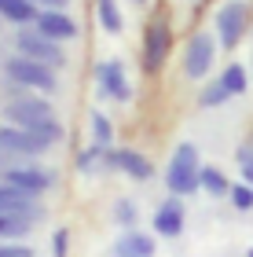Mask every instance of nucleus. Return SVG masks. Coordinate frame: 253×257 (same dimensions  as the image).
<instances>
[{"mask_svg":"<svg viewBox=\"0 0 253 257\" xmlns=\"http://www.w3.org/2000/svg\"><path fill=\"white\" fill-rule=\"evenodd\" d=\"M169 44H172V33L165 22H154L151 30H147V52H143V63L147 70H158L165 63V52H169Z\"/></svg>","mask_w":253,"mask_h":257,"instance_id":"9b49d317","label":"nucleus"},{"mask_svg":"<svg viewBox=\"0 0 253 257\" xmlns=\"http://www.w3.org/2000/svg\"><path fill=\"white\" fill-rule=\"evenodd\" d=\"M41 4H52V11H59V8L66 4V0H41Z\"/></svg>","mask_w":253,"mask_h":257,"instance_id":"c85d7f7f","label":"nucleus"},{"mask_svg":"<svg viewBox=\"0 0 253 257\" xmlns=\"http://www.w3.org/2000/svg\"><path fill=\"white\" fill-rule=\"evenodd\" d=\"M37 33H44L48 41H70V37H77V26L63 11H41L37 15Z\"/></svg>","mask_w":253,"mask_h":257,"instance_id":"9d476101","label":"nucleus"},{"mask_svg":"<svg viewBox=\"0 0 253 257\" xmlns=\"http://www.w3.org/2000/svg\"><path fill=\"white\" fill-rule=\"evenodd\" d=\"M92 133H96V144L99 147H107L114 140V128H110V121L103 118V114H92Z\"/></svg>","mask_w":253,"mask_h":257,"instance_id":"5701e85b","label":"nucleus"},{"mask_svg":"<svg viewBox=\"0 0 253 257\" xmlns=\"http://www.w3.org/2000/svg\"><path fill=\"white\" fill-rule=\"evenodd\" d=\"M216 33H220V41L227 48L238 44V37L246 33V4L242 0H227V4L216 11Z\"/></svg>","mask_w":253,"mask_h":257,"instance_id":"20e7f679","label":"nucleus"},{"mask_svg":"<svg viewBox=\"0 0 253 257\" xmlns=\"http://www.w3.org/2000/svg\"><path fill=\"white\" fill-rule=\"evenodd\" d=\"M0 15L11 22H37L41 11L33 8V0H0Z\"/></svg>","mask_w":253,"mask_h":257,"instance_id":"dca6fc26","label":"nucleus"},{"mask_svg":"<svg viewBox=\"0 0 253 257\" xmlns=\"http://www.w3.org/2000/svg\"><path fill=\"white\" fill-rule=\"evenodd\" d=\"M44 147H48V144L37 140L33 133H26V128H8V125H0V151H8V155H41Z\"/></svg>","mask_w":253,"mask_h":257,"instance_id":"0eeeda50","label":"nucleus"},{"mask_svg":"<svg viewBox=\"0 0 253 257\" xmlns=\"http://www.w3.org/2000/svg\"><path fill=\"white\" fill-rule=\"evenodd\" d=\"M26 133H33L37 140H44V144H55V140L63 136V128H59V125H55V121L48 118V121H37V125H30Z\"/></svg>","mask_w":253,"mask_h":257,"instance_id":"412c9836","label":"nucleus"},{"mask_svg":"<svg viewBox=\"0 0 253 257\" xmlns=\"http://www.w3.org/2000/svg\"><path fill=\"white\" fill-rule=\"evenodd\" d=\"M99 155H103V147H99V144H96V147H88L85 155L77 158V169H92V166H96V162H99Z\"/></svg>","mask_w":253,"mask_h":257,"instance_id":"393cba45","label":"nucleus"},{"mask_svg":"<svg viewBox=\"0 0 253 257\" xmlns=\"http://www.w3.org/2000/svg\"><path fill=\"white\" fill-rule=\"evenodd\" d=\"M242 180L253 188V158H249V162H242Z\"/></svg>","mask_w":253,"mask_h":257,"instance_id":"cd10ccee","label":"nucleus"},{"mask_svg":"<svg viewBox=\"0 0 253 257\" xmlns=\"http://www.w3.org/2000/svg\"><path fill=\"white\" fill-rule=\"evenodd\" d=\"M30 224H33V217H22V213H0V239L26 235Z\"/></svg>","mask_w":253,"mask_h":257,"instance_id":"f3484780","label":"nucleus"},{"mask_svg":"<svg viewBox=\"0 0 253 257\" xmlns=\"http://www.w3.org/2000/svg\"><path fill=\"white\" fill-rule=\"evenodd\" d=\"M107 162H110L114 169H125V173H129V177H136V180H151V177H154L151 162H147L143 155H136V151H110Z\"/></svg>","mask_w":253,"mask_h":257,"instance_id":"f8f14e48","label":"nucleus"},{"mask_svg":"<svg viewBox=\"0 0 253 257\" xmlns=\"http://www.w3.org/2000/svg\"><path fill=\"white\" fill-rule=\"evenodd\" d=\"M151 253H154V239L143 231H125L114 242V257H151Z\"/></svg>","mask_w":253,"mask_h":257,"instance_id":"4468645a","label":"nucleus"},{"mask_svg":"<svg viewBox=\"0 0 253 257\" xmlns=\"http://www.w3.org/2000/svg\"><path fill=\"white\" fill-rule=\"evenodd\" d=\"M198 184H202L209 195H231V184H227V177H224L220 169H213V166H205V169L198 173Z\"/></svg>","mask_w":253,"mask_h":257,"instance_id":"a211bd4d","label":"nucleus"},{"mask_svg":"<svg viewBox=\"0 0 253 257\" xmlns=\"http://www.w3.org/2000/svg\"><path fill=\"white\" fill-rule=\"evenodd\" d=\"M8 77L11 81H19L22 88H55V74L48 66H41V63H33L26 59V55H15V59H8Z\"/></svg>","mask_w":253,"mask_h":257,"instance_id":"7ed1b4c3","label":"nucleus"},{"mask_svg":"<svg viewBox=\"0 0 253 257\" xmlns=\"http://www.w3.org/2000/svg\"><path fill=\"white\" fill-rule=\"evenodd\" d=\"M224 99H227V88L220 85V81H213V85H209V88H205L202 96H198V103H202V107H220Z\"/></svg>","mask_w":253,"mask_h":257,"instance_id":"4be33fe9","label":"nucleus"},{"mask_svg":"<svg viewBox=\"0 0 253 257\" xmlns=\"http://www.w3.org/2000/svg\"><path fill=\"white\" fill-rule=\"evenodd\" d=\"M154 231L165 235V239H176L183 231V206L176 202V198H169V202L154 213Z\"/></svg>","mask_w":253,"mask_h":257,"instance_id":"ddd939ff","label":"nucleus"},{"mask_svg":"<svg viewBox=\"0 0 253 257\" xmlns=\"http://www.w3.org/2000/svg\"><path fill=\"white\" fill-rule=\"evenodd\" d=\"M66 239H70V235H66L63 228L55 231V239H52V257H66Z\"/></svg>","mask_w":253,"mask_h":257,"instance_id":"bb28decb","label":"nucleus"},{"mask_svg":"<svg viewBox=\"0 0 253 257\" xmlns=\"http://www.w3.org/2000/svg\"><path fill=\"white\" fill-rule=\"evenodd\" d=\"M99 88H103V96H110V99H129L132 96L129 81H125V66L118 59L99 66Z\"/></svg>","mask_w":253,"mask_h":257,"instance_id":"1a4fd4ad","label":"nucleus"},{"mask_svg":"<svg viewBox=\"0 0 253 257\" xmlns=\"http://www.w3.org/2000/svg\"><path fill=\"white\" fill-rule=\"evenodd\" d=\"M8 118L15 121L19 128H30V125H37V121H48V118H52V107H48L44 99L19 96V99L8 103Z\"/></svg>","mask_w":253,"mask_h":257,"instance_id":"39448f33","label":"nucleus"},{"mask_svg":"<svg viewBox=\"0 0 253 257\" xmlns=\"http://www.w3.org/2000/svg\"><path fill=\"white\" fill-rule=\"evenodd\" d=\"M213 52H216V44H213L209 33H198V37H191L187 55H183V70H187V77H202L205 70L213 66Z\"/></svg>","mask_w":253,"mask_h":257,"instance_id":"423d86ee","label":"nucleus"},{"mask_svg":"<svg viewBox=\"0 0 253 257\" xmlns=\"http://www.w3.org/2000/svg\"><path fill=\"white\" fill-rule=\"evenodd\" d=\"M246 257H253V250H249V253H246Z\"/></svg>","mask_w":253,"mask_h":257,"instance_id":"c756f323","label":"nucleus"},{"mask_svg":"<svg viewBox=\"0 0 253 257\" xmlns=\"http://www.w3.org/2000/svg\"><path fill=\"white\" fill-rule=\"evenodd\" d=\"M33 209V195H22L8 184H0V213H22V217H37V213H26Z\"/></svg>","mask_w":253,"mask_h":257,"instance_id":"2eb2a0df","label":"nucleus"},{"mask_svg":"<svg viewBox=\"0 0 253 257\" xmlns=\"http://www.w3.org/2000/svg\"><path fill=\"white\" fill-rule=\"evenodd\" d=\"M114 217H118V224L129 228L132 220H136V206H132V202H118V213H114Z\"/></svg>","mask_w":253,"mask_h":257,"instance_id":"a878e982","label":"nucleus"},{"mask_svg":"<svg viewBox=\"0 0 253 257\" xmlns=\"http://www.w3.org/2000/svg\"><path fill=\"white\" fill-rule=\"evenodd\" d=\"M99 26L107 33H121V15L114 8V0H99Z\"/></svg>","mask_w":253,"mask_h":257,"instance_id":"aec40b11","label":"nucleus"},{"mask_svg":"<svg viewBox=\"0 0 253 257\" xmlns=\"http://www.w3.org/2000/svg\"><path fill=\"white\" fill-rule=\"evenodd\" d=\"M198 151H194L191 144H180L176 151H172V162H169V173H165V184L172 195H191L194 188H202L198 184Z\"/></svg>","mask_w":253,"mask_h":257,"instance_id":"f257e3e1","label":"nucleus"},{"mask_svg":"<svg viewBox=\"0 0 253 257\" xmlns=\"http://www.w3.org/2000/svg\"><path fill=\"white\" fill-rule=\"evenodd\" d=\"M4 184H8V188H15V191H22V195H41V191L52 188V177H48V173H41V169H8L4 173Z\"/></svg>","mask_w":253,"mask_h":257,"instance_id":"6e6552de","label":"nucleus"},{"mask_svg":"<svg viewBox=\"0 0 253 257\" xmlns=\"http://www.w3.org/2000/svg\"><path fill=\"white\" fill-rule=\"evenodd\" d=\"M231 202L235 209H253V188L249 184H231Z\"/></svg>","mask_w":253,"mask_h":257,"instance_id":"b1692460","label":"nucleus"},{"mask_svg":"<svg viewBox=\"0 0 253 257\" xmlns=\"http://www.w3.org/2000/svg\"><path fill=\"white\" fill-rule=\"evenodd\" d=\"M19 55H26V59H33V63H41V66H63L66 63V55H63V48L55 41H48L44 33H19Z\"/></svg>","mask_w":253,"mask_h":257,"instance_id":"f03ea898","label":"nucleus"},{"mask_svg":"<svg viewBox=\"0 0 253 257\" xmlns=\"http://www.w3.org/2000/svg\"><path fill=\"white\" fill-rule=\"evenodd\" d=\"M220 85L227 88V96H242V92H246V70L238 66V63H231L220 74Z\"/></svg>","mask_w":253,"mask_h":257,"instance_id":"6ab92c4d","label":"nucleus"}]
</instances>
